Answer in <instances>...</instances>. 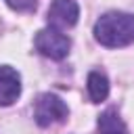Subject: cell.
I'll list each match as a JSON object with an SVG mask.
<instances>
[{"mask_svg":"<svg viewBox=\"0 0 134 134\" xmlns=\"http://www.w3.org/2000/svg\"><path fill=\"white\" fill-rule=\"evenodd\" d=\"M94 38L107 48H121L134 42V15L111 10L94 23Z\"/></svg>","mask_w":134,"mask_h":134,"instance_id":"6da1fadb","label":"cell"},{"mask_svg":"<svg viewBox=\"0 0 134 134\" xmlns=\"http://www.w3.org/2000/svg\"><path fill=\"white\" fill-rule=\"evenodd\" d=\"M21 94V75L8 67V65H0V105H13Z\"/></svg>","mask_w":134,"mask_h":134,"instance_id":"5b68a950","label":"cell"},{"mask_svg":"<svg viewBox=\"0 0 134 134\" xmlns=\"http://www.w3.org/2000/svg\"><path fill=\"white\" fill-rule=\"evenodd\" d=\"M88 94H90L92 103H100V100L107 98V94H109V80L105 77V73L92 71L88 75Z\"/></svg>","mask_w":134,"mask_h":134,"instance_id":"52a82bcc","label":"cell"},{"mask_svg":"<svg viewBox=\"0 0 134 134\" xmlns=\"http://www.w3.org/2000/svg\"><path fill=\"white\" fill-rule=\"evenodd\" d=\"M36 48L40 54L48 57V59H54V61H61L69 54V48H71V40L57 27H44L36 34V40H34Z\"/></svg>","mask_w":134,"mask_h":134,"instance_id":"7a4b0ae2","label":"cell"},{"mask_svg":"<svg viewBox=\"0 0 134 134\" xmlns=\"http://www.w3.org/2000/svg\"><path fill=\"white\" fill-rule=\"evenodd\" d=\"M98 134H128V128L115 109H107L98 117Z\"/></svg>","mask_w":134,"mask_h":134,"instance_id":"8992f818","label":"cell"},{"mask_svg":"<svg viewBox=\"0 0 134 134\" xmlns=\"http://www.w3.org/2000/svg\"><path fill=\"white\" fill-rule=\"evenodd\" d=\"M77 17H80V6L73 0H54L46 13L50 27H57V29L73 27L77 23Z\"/></svg>","mask_w":134,"mask_h":134,"instance_id":"277c9868","label":"cell"},{"mask_svg":"<svg viewBox=\"0 0 134 134\" xmlns=\"http://www.w3.org/2000/svg\"><path fill=\"white\" fill-rule=\"evenodd\" d=\"M67 115H69L67 105L57 94H50V92L40 94L34 105V117H36L38 126H42V128L52 126V124H61V121H65Z\"/></svg>","mask_w":134,"mask_h":134,"instance_id":"3957f363","label":"cell"},{"mask_svg":"<svg viewBox=\"0 0 134 134\" xmlns=\"http://www.w3.org/2000/svg\"><path fill=\"white\" fill-rule=\"evenodd\" d=\"M6 4L17 13H31L38 6V0H6Z\"/></svg>","mask_w":134,"mask_h":134,"instance_id":"ba28073f","label":"cell"}]
</instances>
